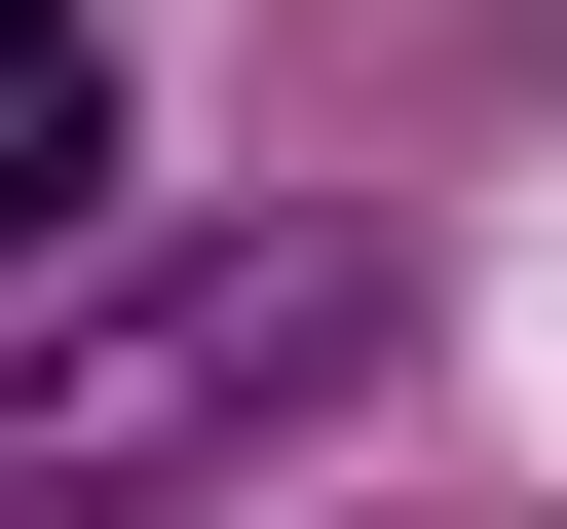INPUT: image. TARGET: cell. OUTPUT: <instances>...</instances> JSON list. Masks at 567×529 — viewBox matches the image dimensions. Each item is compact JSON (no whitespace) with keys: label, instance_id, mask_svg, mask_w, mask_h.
I'll list each match as a JSON object with an SVG mask.
<instances>
[{"label":"cell","instance_id":"obj_1","mask_svg":"<svg viewBox=\"0 0 567 529\" xmlns=\"http://www.w3.org/2000/svg\"><path fill=\"white\" fill-rule=\"evenodd\" d=\"M303 378H379V227H189L76 341H0V529H189Z\"/></svg>","mask_w":567,"mask_h":529},{"label":"cell","instance_id":"obj_2","mask_svg":"<svg viewBox=\"0 0 567 529\" xmlns=\"http://www.w3.org/2000/svg\"><path fill=\"white\" fill-rule=\"evenodd\" d=\"M76 227H114V39L0 0V264H76Z\"/></svg>","mask_w":567,"mask_h":529}]
</instances>
